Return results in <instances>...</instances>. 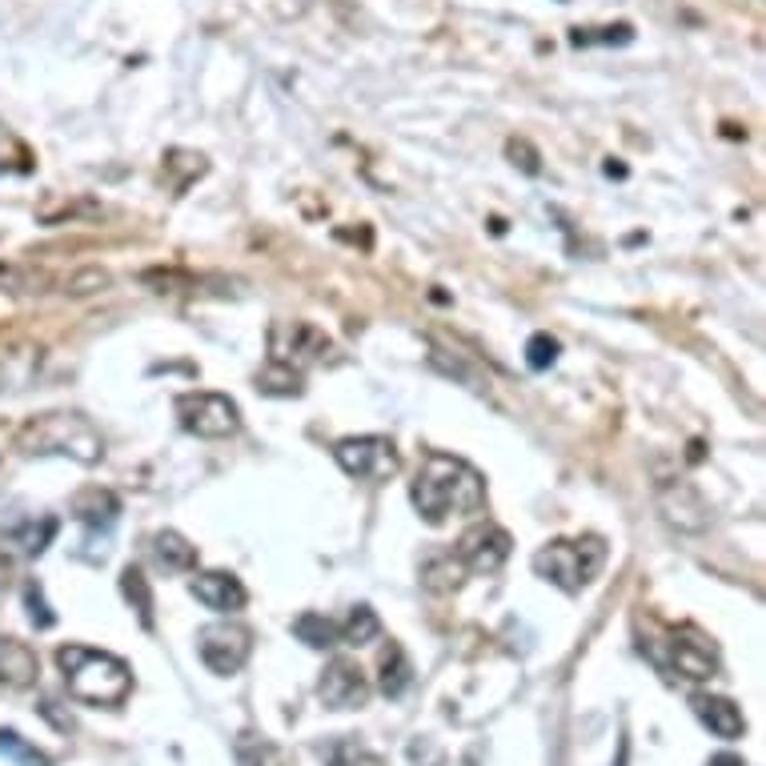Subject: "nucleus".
Here are the masks:
<instances>
[{"instance_id":"obj_19","label":"nucleus","mask_w":766,"mask_h":766,"mask_svg":"<svg viewBox=\"0 0 766 766\" xmlns=\"http://www.w3.org/2000/svg\"><path fill=\"white\" fill-rule=\"evenodd\" d=\"M321 758H326L329 766H386V758L374 755L366 743H357V738H334V743L321 746Z\"/></svg>"},{"instance_id":"obj_22","label":"nucleus","mask_w":766,"mask_h":766,"mask_svg":"<svg viewBox=\"0 0 766 766\" xmlns=\"http://www.w3.org/2000/svg\"><path fill=\"white\" fill-rule=\"evenodd\" d=\"M294 634L305 642V646H314V651H329V646H337V642H341V634H337L334 622L321 619V614H314V610L294 622Z\"/></svg>"},{"instance_id":"obj_4","label":"nucleus","mask_w":766,"mask_h":766,"mask_svg":"<svg viewBox=\"0 0 766 766\" xmlns=\"http://www.w3.org/2000/svg\"><path fill=\"white\" fill-rule=\"evenodd\" d=\"M602 566H606V542L594 534L574 538V542L558 538V542H550V547H542L534 554L538 578L554 582V586L566 590V594H582V590L599 578Z\"/></svg>"},{"instance_id":"obj_31","label":"nucleus","mask_w":766,"mask_h":766,"mask_svg":"<svg viewBox=\"0 0 766 766\" xmlns=\"http://www.w3.org/2000/svg\"><path fill=\"white\" fill-rule=\"evenodd\" d=\"M525 361H530V369H550L558 361V341L550 334H534L525 346Z\"/></svg>"},{"instance_id":"obj_16","label":"nucleus","mask_w":766,"mask_h":766,"mask_svg":"<svg viewBox=\"0 0 766 766\" xmlns=\"http://www.w3.org/2000/svg\"><path fill=\"white\" fill-rule=\"evenodd\" d=\"M41 674V662L37 654L17 639H0V683L9 686H32Z\"/></svg>"},{"instance_id":"obj_2","label":"nucleus","mask_w":766,"mask_h":766,"mask_svg":"<svg viewBox=\"0 0 766 766\" xmlns=\"http://www.w3.org/2000/svg\"><path fill=\"white\" fill-rule=\"evenodd\" d=\"M17 450L24 458H73L81 466H96L105 458V438L84 413L53 410L24 421L17 433Z\"/></svg>"},{"instance_id":"obj_30","label":"nucleus","mask_w":766,"mask_h":766,"mask_svg":"<svg viewBox=\"0 0 766 766\" xmlns=\"http://www.w3.org/2000/svg\"><path fill=\"white\" fill-rule=\"evenodd\" d=\"M24 606H29V622L37 630H49L57 622V614L49 610V602H44V590L37 586V582H29V586H24Z\"/></svg>"},{"instance_id":"obj_13","label":"nucleus","mask_w":766,"mask_h":766,"mask_svg":"<svg viewBox=\"0 0 766 766\" xmlns=\"http://www.w3.org/2000/svg\"><path fill=\"white\" fill-rule=\"evenodd\" d=\"M190 590L201 606L217 610V614H233V610H242L245 599H249L242 586V578H233L229 570H201L190 582Z\"/></svg>"},{"instance_id":"obj_25","label":"nucleus","mask_w":766,"mask_h":766,"mask_svg":"<svg viewBox=\"0 0 766 766\" xmlns=\"http://www.w3.org/2000/svg\"><path fill=\"white\" fill-rule=\"evenodd\" d=\"M426 586L430 590H458L462 586V574H466V566L458 562V554H438V558H430L426 562Z\"/></svg>"},{"instance_id":"obj_5","label":"nucleus","mask_w":766,"mask_h":766,"mask_svg":"<svg viewBox=\"0 0 766 766\" xmlns=\"http://www.w3.org/2000/svg\"><path fill=\"white\" fill-rule=\"evenodd\" d=\"M177 418L181 426L197 438H233L242 430V410L237 401L225 398V394H213V389H193V394H181L177 398Z\"/></svg>"},{"instance_id":"obj_24","label":"nucleus","mask_w":766,"mask_h":766,"mask_svg":"<svg viewBox=\"0 0 766 766\" xmlns=\"http://www.w3.org/2000/svg\"><path fill=\"white\" fill-rule=\"evenodd\" d=\"M57 518H41V522H29L24 530H17V538H12V547L21 550L24 558H37V554H44L49 550V542L57 538Z\"/></svg>"},{"instance_id":"obj_15","label":"nucleus","mask_w":766,"mask_h":766,"mask_svg":"<svg viewBox=\"0 0 766 766\" xmlns=\"http://www.w3.org/2000/svg\"><path fill=\"white\" fill-rule=\"evenodd\" d=\"M691 706H694V714L703 718V726H711L718 738H738L746 731L743 711H738L731 698H723V694H694Z\"/></svg>"},{"instance_id":"obj_21","label":"nucleus","mask_w":766,"mask_h":766,"mask_svg":"<svg viewBox=\"0 0 766 766\" xmlns=\"http://www.w3.org/2000/svg\"><path fill=\"white\" fill-rule=\"evenodd\" d=\"M634 41V24L619 21V24H599V29H570V44L574 49H594V44H630Z\"/></svg>"},{"instance_id":"obj_20","label":"nucleus","mask_w":766,"mask_h":766,"mask_svg":"<svg viewBox=\"0 0 766 766\" xmlns=\"http://www.w3.org/2000/svg\"><path fill=\"white\" fill-rule=\"evenodd\" d=\"M121 594L133 610H137L141 626H153V590H149V578L141 574L137 566H125L121 570Z\"/></svg>"},{"instance_id":"obj_10","label":"nucleus","mask_w":766,"mask_h":766,"mask_svg":"<svg viewBox=\"0 0 766 766\" xmlns=\"http://www.w3.org/2000/svg\"><path fill=\"white\" fill-rule=\"evenodd\" d=\"M73 514L76 522L84 525V558L89 562H101V554H96V542H101V550L109 554V534H113L116 525V514H121V502H116L113 490H84L81 498L73 502Z\"/></svg>"},{"instance_id":"obj_6","label":"nucleus","mask_w":766,"mask_h":766,"mask_svg":"<svg viewBox=\"0 0 766 766\" xmlns=\"http://www.w3.org/2000/svg\"><path fill=\"white\" fill-rule=\"evenodd\" d=\"M337 466L357 478V482H386L401 470L398 446L389 438H378V433H366V438H341L334 446Z\"/></svg>"},{"instance_id":"obj_18","label":"nucleus","mask_w":766,"mask_h":766,"mask_svg":"<svg viewBox=\"0 0 766 766\" xmlns=\"http://www.w3.org/2000/svg\"><path fill=\"white\" fill-rule=\"evenodd\" d=\"M378 671H381V694H389V698H398L410 686V674H413L410 658H406V651H401L398 642H389L386 651H381Z\"/></svg>"},{"instance_id":"obj_12","label":"nucleus","mask_w":766,"mask_h":766,"mask_svg":"<svg viewBox=\"0 0 766 766\" xmlns=\"http://www.w3.org/2000/svg\"><path fill=\"white\" fill-rule=\"evenodd\" d=\"M666 662H671V671H678L683 678H694V683L711 678L714 666H718L714 651L694 630H674L671 642H666Z\"/></svg>"},{"instance_id":"obj_14","label":"nucleus","mask_w":766,"mask_h":766,"mask_svg":"<svg viewBox=\"0 0 766 766\" xmlns=\"http://www.w3.org/2000/svg\"><path fill=\"white\" fill-rule=\"evenodd\" d=\"M658 505H662V518L678 530H703L706 525V505L703 498L691 490L686 482H671L658 490Z\"/></svg>"},{"instance_id":"obj_23","label":"nucleus","mask_w":766,"mask_h":766,"mask_svg":"<svg viewBox=\"0 0 766 766\" xmlns=\"http://www.w3.org/2000/svg\"><path fill=\"white\" fill-rule=\"evenodd\" d=\"M257 389L262 394H274V398H297L302 394V369H289L282 361H269L257 378Z\"/></svg>"},{"instance_id":"obj_33","label":"nucleus","mask_w":766,"mask_h":766,"mask_svg":"<svg viewBox=\"0 0 766 766\" xmlns=\"http://www.w3.org/2000/svg\"><path fill=\"white\" fill-rule=\"evenodd\" d=\"M711 766H746V763H743L738 755H714Z\"/></svg>"},{"instance_id":"obj_9","label":"nucleus","mask_w":766,"mask_h":766,"mask_svg":"<svg viewBox=\"0 0 766 766\" xmlns=\"http://www.w3.org/2000/svg\"><path fill=\"white\" fill-rule=\"evenodd\" d=\"M510 550H514V538L505 534L502 525L478 522V525H470V530H466L453 554H458V562H462L470 574H493V570L505 566Z\"/></svg>"},{"instance_id":"obj_28","label":"nucleus","mask_w":766,"mask_h":766,"mask_svg":"<svg viewBox=\"0 0 766 766\" xmlns=\"http://www.w3.org/2000/svg\"><path fill=\"white\" fill-rule=\"evenodd\" d=\"M0 755L12 758V763H21V766H49V755H41L37 746L24 743L17 731H0Z\"/></svg>"},{"instance_id":"obj_1","label":"nucleus","mask_w":766,"mask_h":766,"mask_svg":"<svg viewBox=\"0 0 766 766\" xmlns=\"http://www.w3.org/2000/svg\"><path fill=\"white\" fill-rule=\"evenodd\" d=\"M410 502L430 525H441L462 514H478L486 505V478L466 458L433 450L421 458L418 478L410 482Z\"/></svg>"},{"instance_id":"obj_27","label":"nucleus","mask_w":766,"mask_h":766,"mask_svg":"<svg viewBox=\"0 0 766 766\" xmlns=\"http://www.w3.org/2000/svg\"><path fill=\"white\" fill-rule=\"evenodd\" d=\"M237 766H285V758L269 738L242 735L237 738Z\"/></svg>"},{"instance_id":"obj_8","label":"nucleus","mask_w":766,"mask_h":766,"mask_svg":"<svg viewBox=\"0 0 766 766\" xmlns=\"http://www.w3.org/2000/svg\"><path fill=\"white\" fill-rule=\"evenodd\" d=\"M269 354H274V361H282V366L289 369H309V366H321L326 357H334V341H329L326 334L317 326H309V321H277L274 329H269Z\"/></svg>"},{"instance_id":"obj_17","label":"nucleus","mask_w":766,"mask_h":766,"mask_svg":"<svg viewBox=\"0 0 766 766\" xmlns=\"http://www.w3.org/2000/svg\"><path fill=\"white\" fill-rule=\"evenodd\" d=\"M153 558L165 570H193L197 566V547L190 538H181L177 530H161V534H153Z\"/></svg>"},{"instance_id":"obj_32","label":"nucleus","mask_w":766,"mask_h":766,"mask_svg":"<svg viewBox=\"0 0 766 766\" xmlns=\"http://www.w3.org/2000/svg\"><path fill=\"white\" fill-rule=\"evenodd\" d=\"M505 153H510V161H514L522 173H530V177H534V173H542V165H538V153H534V145H530V141H510V145H505Z\"/></svg>"},{"instance_id":"obj_3","label":"nucleus","mask_w":766,"mask_h":766,"mask_svg":"<svg viewBox=\"0 0 766 766\" xmlns=\"http://www.w3.org/2000/svg\"><path fill=\"white\" fill-rule=\"evenodd\" d=\"M57 666H61L69 694L89 706H121L129 698V691H133V671H129L125 658L81 646V642L61 646L57 651Z\"/></svg>"},{"instance_id":"obj_29","label":"nucleus","mask_w":766,"mask_h":766,"mask_svg":"<svg viewBox=\"0 0 766 766\" xmlns=\"http://www.w3.org/2000/svg\"><path fill=\"white\" fill-rule=\"evenodd\" d=\"M109 285V274L101 269V265H89V269H81V274H73L69 282H64V294L73 297H89V294H101Z\"/></svg>"},{"instance_id":"obj_26","label":"nucleus","mask_w":766,"mask_h":766,"mask_svg":"<svg viewBox=\"0 0 766 766\" xmlns=\"http://www.w3.org/2000/svg\"><path fill=\"white\" fill-rule=\"evenodd\" d=\"M337 634H341V642L366 646V642H374L381 634V622H378V614H374L369 606H354V610H349L346 626H337Z\"/></svg>"},{"instance_id":"obj_7","label":"nucleus","mask_w":766,"mask_h":766,"mask_svg":"<svg viewBox=\"0 0 766 766\" xmlns=\"http://www.w3.org/2000/svg\"><path fill=\"white\" fill-rule=\"evenodd\" d=\"M197 654L213 674L229 678V674L242 671L253 654L249 626H242V622H213V626H201L197 630Z\"/></svg>"},{"instance_id":"obj_11","label":"nucleus","mask_w":766,"mask_h":766,"mask_svg":"<svg viewBox=\"0 0 766 766\" xmlns=\"http://www.w3.org/2000/svg\"><path fill=\"white\" fill-rule=\"evenodd\" d=\"M317 694H321V703L329 711H357L369 698V678L354 658H334L326 666V674H321Z\"/></svg>"}]
</instances>
